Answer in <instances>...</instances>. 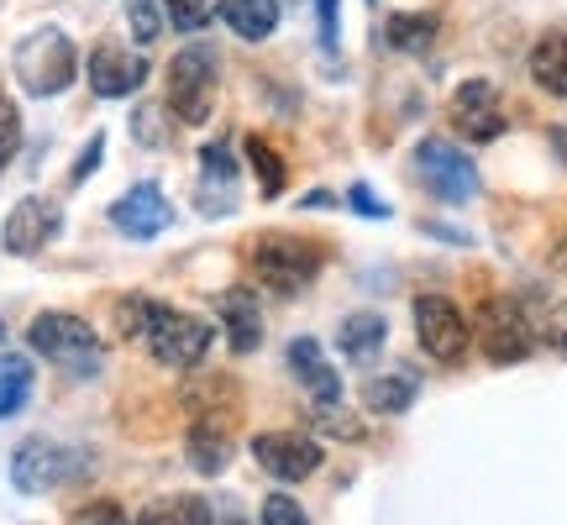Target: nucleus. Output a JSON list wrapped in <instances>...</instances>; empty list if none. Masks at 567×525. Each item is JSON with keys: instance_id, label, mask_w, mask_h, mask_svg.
Masks as SVG:
<instances>
[{"instance_id": "1a4fd4ad", "label": "nucleus", "mask_w": 567, "mask_h": 525, "mask_svg": "<svg viewBox=\"0 0 567 525\" xmlns=\"http://www.w3.org/2000/svg\"><path fill=\"white\" fill-rule=\"evenodd\" d=\"M59 226H63L59 200H48V195H27V200L11 205V216H6V226H0V243H6L11 258H38L42 247L59 237Z\"/></svg>"}, {"instance_id": "f03ea898", "label": "nucleus", "mask_w": 567, "mask_h": 525, "mask_svg": "<svg viewBox=\"0 0 567 525\" xmlns=\"http://www.w3.org/2000/svg\"><path fill=\"white\" fill-rule=\"evenodd\" d=\"M27 342H32L38 358H53L59 368L80 373V379H95L105 363V342L95 337V326L84 316H69V310H42L32 331H27Z\"/></svg>"}, {"instance_id": "9b49d317", "label": "nucleus", "mask_w": 567, "mask_h": 525, "mask_svg": "<svg viewBox=\"0 0 567 525\" xmlns=\"http://www.w3.org/2000/svg\"><path fill=\"white\" fill-rule=\"evenodd\" d=\"M252 457L264 473H274L279 484H300L321 467V442H310L305 431H264L252 442Z\"/></svg>"}, {"instance_id": "a19ab883", "label": "nucleus", "mask_w": 567, "mask_h": 525, "mask_svg": "<svg viewBox=\"0 0 567 525\" xmlns=\"http://www.w3.org/2000/svg\"><path fill=\"white\" fill-rule=\"evenodd\" d=\"M0 337H6V326H0Z\"/></svg>"}, {"instance_id": "4be33fe9", "label": "nucleus", "mask_w": 567, "mask_h": 525, "mask_svg": "<svg viewBox=\"0 0 567 525\" xmlns=\"http://www.w3.org/2000/svg\"><path fill=\"white\" fill-rule=\"evenodd\" d=\"M184 446H189V467L205 473V478H216V473L231 467V436H226L221 425H195Z\"/></svg>"}, {"instance_id": "5701e85b", "label": "nucleus", "mask_w": 567, "mask_h": 525, "mask_svg": "<svg viewBox=\"0 0 567 525\" xmlns=\"http://www.w3.org/2000/svg\"><path fill=\"white\" fill-rule=\"evenodd\" d=\"M337 342H342V352L352 363H363V358H373V352L389 342V326H384V316H373V310H368V316H347Z\"/></svg>"}, {"instance_id": "e433bc0d", "label": "nucleus", "mask_w": 567, "mask_h": 525, "mask_svg": "<svg viewBox=\"0 0 567 525\" xmlns=\"http://www.w3.org/2000/svg\"><path fill=\"white\" fill-rule=\"evenodd\" d=\"M352 210H368V216H389V205L379 200V195H373L368 184H358V189H352Z\"/></svg>"}, {"instance_id": "b1692460", "label": "nucleus", "mask_w": 567, "mask_h": 525, "mask_svg": "<svg viewBox=\"0 0 567 525\" xmlns=\"http://www.w3.org/2000/svg\"><path fill=\"white\" fill-rule=\"evenodd\" d=\"M32 394V358L21 352H0V421H11Z\"/></svg>"}, {"instance_id": "aec40b11", "label": "nucleus", "mask_w": 567, "mask_h": 525, "mask_svg": "<svg viewBox=\"0 0 567 525\" xmlns=\"http://www.w3.org/2000/svg\"><path fill=\"white\" fill-rule=\"evenodd\" d=\"M137 525H210V500L205 494H158L142 505Z\"/></svg>"}, {"instance_id": "ddd939ff", "label": "nucleus", "mask_w": 567, "mask_h": 525, "mask_svg": "<svg viewBox=\"0 0 567 525\" xmlns=\"http://www.w3.org/2000/svg\"><path fill=\"white\" fill-rule=\"evenodd\" d=\"M452 126L467 142H494L505 132V111H499V90L488 80H463L452 90Z\"/></svg>"}, {"instance_id": "473e14b6", "label": "nucleus", "mask_w": 567, "mask_h": 525, "mask_svg": "<svg viewBox=\"0 0 567 525\" xmlns=\"http://www.w3.org/2000/svg\"><path fill=\"white\" fill-rule=\"evenodd\" d=\"M264 525H310L305 509L289 500V494H268L264 500Z\"/></svg>"}, {"instance_id": "7c9ffc66", "label": "nucleus", "mask_w": 567, "mask_h": 525, "mask_svg": "<svg viewBox=\"0 0 567 525\" xmlns=\"http://www.w3.org/2000/svg\"><path fill=\"white\" fill-rule=\"evenodd\" d=\"M168 21L179 32H200L205 21H210V0H168Z\"/></svg>"}, {"instance_id": "2f4dec72", "label": "nucleus", "mask_w": 567, "mask_h": 525, "mask_svg": "<svg viewBox=\"0 0 567 525\" xmlns=\"http://www.w3.org/2000/svg\"><path fill=\"white\" fill-rule=\"evenodd\" d=\"M17 142H21L17 105H11V101H0V174H6V163L17 158Z\"/></svg>"}, {"instance_id": "c9c22d12", "label": "nucleus", "mask_w": 567, "mask_h": 525, "mask_svg": "<svg viewBox=\"0 0 567 525\" xmlns=\"http://www.w3.org/2000/svg\"><path fill=\"white\" fill-rule=\"evenodd\" d=\"M316 21H321V42H337V0H316Z\"/></svg>"}, {"instance_id": "423d86ee", "label": "nucleus", "mask_w": 567, "mask_h": 525, "mask_svg": "<svg viewBox=\"0 0 567 525\" xmlns=\"http://www.w3.org/2000/svg\"><path fill=\"white\" fill-rule=\"evenodd\" d=\"M252 274L279 295H300L305 284L321 274V247L305 243V237H258L252 243Z\"/></svg>"}, {"instance_id": "4468645a", "label": "nucleus", "mask_w": 567, "mask_h": 525, "mask_svg": "<svg viewBox=\"0 0 567 525\" xmlns=\"http://www.w3.org/2000/svg\"><path fill=\"white\" fill-rule=\"evenodd\" d=\"M90 90L101 95V101H126V95H137L142 80H147V59L132 53V48H116V42H101L95 53H90Z\"/></svg>"}, {"instance_id": "f257e3e1", "label": "nucleus", "mask_w": 567, "mask_h": 525, "mask_svg": "<svg viewBox=\"0 0 567 525\" xmlns=\"http://www.w3.org/2000/svg\"><path fill=\"white\" fill-rule=\"evenodd\" d=\"M80 74V53H74V38L59 32V27H38L17 42V84L38 101H53L63 95Z\"/></svg>"}, {"instance_id": "393cba45", "label": "nucleus", "mask_w": 567, "mask_h": 525, "mask_svg": "<svg viewBox=\"0 0 567 525\" xmlns=\"http://www.w3.org/2000/svg\"><path fill=\"white\" fill-rule=\"evenodd\" d=\"M436 32H442L436 11H410V17L389 21V48H400V53H425V48L436 42Z\"/></svg>"}, {"instance_id": "a211bd4d", "label": "nucleus", "mask_w": 567, "mask_h": 525, "mask_svg": "<svg viewBox=\"0 0 567 525\" xmlns=\"http://www.w3.org/2000/svg\"><path fill=\"white\" fill-rule=\"evenodd\" d=\"M415 394H421V373H410V368H389V373H373L363 384V404L379 415H405Z\"/></svg>"}, {"instance_id": "58836bf2", "label": "nucleus", "mask_w": 567, "mask_h": 525, "mask_svg": "<svg viewBox=\"0 0 567 525\" xmlns=\"http://www.w3.org/2000/svg\"><path fill=\"white\" fill-rule=\"evenodd\" d=\"M551 153L567 163V126H551Z\"/></svg>"}, {"instance_id": "dca6fc26", "label": "nucleus", "mask_w": 567, "mask_h": 525, "mask_svg": "<svg viewBox=\"0 0 567 525\" xmlns=\"http://www.w3.org/2000/svg\"><path fill=\"white\" fill-rule=\"evenodd\" d=\"M289 373L310 389V400H316V404H337V400H342V379H337L331 358L321 352V342H310V337L289 342Z\"/></svg>"}, {"instance_id": "ea45409f", "label": "nucleus", "mask_w": 567, "mask_h": 525, "mask_svg": "<svg viewBox=\"0 0 567 525\" xmlns=\"http://www.w3.org/2000/svg\"><path fill=\"white\" fill-rule=\"evenodd\" d=\"M221 525H252V521H221Z\"/></svg>"}, {"instance_id": "bb28decb", "label": "nucleus", "mask_w": 567, "mask_h": 525, "mask_svg": "<svg viewBox=\"0 0 567 525\" xmlns=\"http://www.w3.org/2000/svg\"><path fill=\"white\" fill-rule=\"evenodd\" d=\"M126 21H132V38H137L142 48L163 38V11H158V0H132Z\"/></svg>"}, {"instance_id": "f704fd0d", "label": "nucleus", "mask_w": 567, "mask_h": 525, "mask_svg": "<svg viewBox=\"0 0 567 525\" xmlns=\"http://www.w3.org/2000/svg\"><path fill=\"white\" fill-rule=\"evenodd\" d=\"M101 153H105V137H101V132H95V137L84 142V153H80V168H74V184H84V179H90V168L101 163Z\"/></svg>"}, {"instance_id": "cd10ccee", "label": "nucleus", "mask_w": 567, "mask_h": 525, "mask_svg": "<svg viewBox=\"0 0 567 525\" xmlns=\"http://www.w3.org/2000/svg\"><path fill=\"white\" fill-rule=\"evenodd\" d=\"M310 421L321 425V431H331V436H342V442H358V436H363V421H347L342 400H337V404H316V410H310Z\"/></svg>"}, {"instance_id": "4c0bfd02", "label": "nucleus", "mask_w": 567, "mask_h": 525, "mask_svg": "<svg viewBox=\"0 0 567 525\" xmlns=\"http://www.w3.org/2000/svg\"><path fill=\"white\" fill-rule=\"evenodd\" d=\"M551 268H557V274H567V231L557 237V247H551Z\"/></svg>"}, {"instance_id": "7ed1b4c3", "label": "nucleus", "mask_w": 567, "mask_h": 525, "mask_svg": "<svg viewBox=\"0 0 567 525\" xmlns=\"http://www.w3.org/2000/svg\"><path fill=\"white\" fill-rule=\"evenodd\" d=\"M216 84H221L216 48H210V42L179 48L174 63H168V111H174V122L200 126L205 116H210V105H216Z\"/></svg>"}, {"instance_id": "39448f33", "label": "nucleus", "mask_w": 567, "mask_h": 525, "mask_svg": "<svg viewBox=\"0 0 567 525\" xmlns=\"http://www.w3.org/2000/svg\"><path fill=\"white\" fill-rule=\"evenodd\" d=\"M415 179L425 184V195L442 205H467L478 200V168L463 147H452L446 137H425L415 147Z\"/></svg>"}, {"instance_id": "0eeeda50", "label": "nucleus", "mask_w": 567, "mask_h": 525, "mask_svg": "<svg viewBox=\"0 0 567 525\" xmlns=\"http://www.w3.org/2000/svg\"><path fill=\"white\" fill-rule=\"evenodd\" d=\"M415 337H421L425 358H436V363H463L467 342H473V321H467L446 295H421V300H415Z\"/></svg>"}, {"instance_id": "9d476101", "label": "nucleus", "mask_w": 567, "mask_h": 525, "mask_svg": "<svg viewBox=\"0 0 567 525\" xmlns=\"http://www.w3.org/2000/svg\"><path fill=\"white\" fill-rule=\"evenodd\" d=\"M478 342L488 363H520L530 358V321L515 300H484L478 310Z\"/></svg>"}, {"instance_id": "f8f14e48", "label": "nucleus", "mask_w": 567, "mask_h": 525, "mask_svg": "<svg viewBox=\"0 0 567 525\" xmlns=\"http://www.w3.org/2000/svg\"><path fill=\"white\" fill-rule=\"evenodd\" d=\"M111 226H116L122 237L147 243V237H163V231L174 226V205H168V195H163L158 184H132L122 200L111 205Z\"/></svg>"}, {"instance_id": "72a5a7b5", "label": "nucleus", "mask_w": 567, "mask_h": 525, "mask_svg": "<svg viewBox=\"0 0 567 525\" xmlns=\"http://www.w3.org/2000/svg\"><path fill=\"white\" fill-rule=\"evenodd\" d=\"M147 310H153V300H122L116 305V326H122V337H142Z\"/></svg>"}, {"instance_id": "a878e982", "label": "nucleus", "mask_w": 567, "mask_h": 525, "mask_svg": "<svg viewBox=\"0 0 567 525\" xmlns=\"http://www.w3.org/2000/svg\"><path fill=\"white\" fill-rule=\"evenodd\" d=\"M247 158H252V168H258V184H264V195L274 200V195L284 189V179H289V174H284V163H279V153H274L264 137H247Z\"/></svg>"}, {"instance_id": "6e6552de", "label": "nucleus", "mask_w": 567, "mask_h": 525, "mask_svg": "<svg viewBox=\"0 0 567 525\" xmlns=\"http://www.w3.org/2000/svg\"><path fill=\"white\" fill-rule=\"evenodd\" d=\"M80 473V457L69 452V446L48 442V436H32V442H21L17 452H11V484L21 488V494H48V488L69 484Z\"/></svg>"}, {"instance_id": "f3484780", "label": "nucleus", "mask_w": 567, "mask_h": 525, "mask_svg": "<svg viewBox=\"0 0 567 525\" xmlns=\"http://www.w3.org/2000/svg\"><path fill=\"white\" fill-rule=\"evenodd\" d=\"M221 326H226V342H231V352H258L264 347V310H258V300L247 295V289H226L221 295Z\"/></svg>"}, {"instance_id": "6ab92c4d", "label": "nucleus", "mask_w": 567, "mask_h": 525, "mask_svg": "<svg viewBox=\"0 0 567 525\" xmlns=\"http://www.w3.org/2000/svg\"><path fill=\"white\" fill-rule=\"evenodd\" d=\"M221 21L243 42H264L279 27V0H221Z\"/></svg>"}, {"instance_id": "2eb2a0df", "label": "nucleus", "mask_w": 567, "mask_h": 525, "mask_svg": "<svg viewBox=\"0 0 567 525\" xmlns=\"http://www.w3.org/2000/svg\"><path fill=\"white\" fill-rule=\"evenodd\" d=\"M200 200L205 216H226L237 200V158H231L226 142H210L200 153Z\"/></svg>"}, {"instance_id": "c756f323", "label": "nucleus", "mask_w": 567, "mask_h": 525, "mask_svg": "<svg viewBox=\"0 0 567 525\" xmlns=\"http://www.w3.org/2000/svg\"><path fill=\"white\" fill-rule=\"evenodd\" d=\"M132 137L147 142V147H163V142H168V122H163L158 105H142L137 116H132Z\"/></svg>"}, {"instance_id": "c85d7f7f", "label": "nucleus", "mask_w": 567, "mask_h": 525, "mask_svg": "<svg viewBox=\"0 0 567 525\" xmlns=\"http://www.w3.org/2000/svg\"><path fill=\"white\" fill-rule=\"evenodd\" d=\"M69 525H137V521H132L122 505H111V500H90V505L74 509V521Z\"/></svg>"}, {"instance_id": "20e7f679", "label": "nucleus", "mask_w": 567, "mask_h": 525, "mask_svg": "<svg viewBox=\"0 0 567 525\" xmlns=\"http://www.w3.org/2000/svg\"><path fill=\"white\" fill-rule=\"evenodd\" d=\"M216 342L210 321L189 316V310H174V305H158L147 310V326H142V347L158 358L163 368H200L205 352Z\"/></svg>"}, {"instance_id": "412c9836", "label": "nucleus", "mask_w": 567, "mask_h": 525, "mask_svg": "<svg viewBox=\"0 0 567 525\" xmlns=\"http://www.w3.org/2000/svg\"><path fill=\"white\" fill-rule=\"evenodd\" d=\"M530 80L547 95H567V32H542L530 48Z\"/></svg>"}]
</instances>
